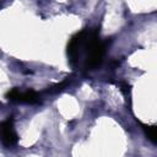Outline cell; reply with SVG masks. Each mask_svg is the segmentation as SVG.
<instances>
[{
  "label": "cell",
  "mask_w": 157,
  "mask_h": 157,
  "mask_svg": "<svg viewBox=\"0 0 157 157\" xmlns=\"http://www.w3.org/2000/svg\"><path fill=\"white\" fill-rule=\"evenodd\" d=\"M107 48V42L99 39V29H82L74 34L67 43L70 65L76 67L82 61L86 70H94L101 65Z\"/></svg>",
  "instance_id": "1"
},
{
  "label": "cell",
  "mask_w": 157,
  "mask_h": 157,
  "mask_svg": "<svg viewBox=\"0 0 157 157\" xmlns=\"http://www.w3.org/2000/svg\"><path fill=\"white\" fill-rule=\"evenodd\" d=\"M6 98L10 102H17V103H29V104H37L39 103V96L33 90L21 91L17 87L11 88L6 93Z\"/></svg>",
  "instance_id": "2"
},
{
  "label": "cell",
  "mask_w": 157,
  "mask_h": 157,
  "mask_svg": "<svg viewBox=\"0 0 157 157\" xmlns=\"http://www.w3.org/2000/svg\"><path fill=\"white\" fill-rule=\"evenodd\" d=\"M0 139L5 146H13L16 145L18 137L13 128V119L12 117H9L5 121L0 124Z\"/></svg>",
  "instance_id": "3"
},
{
  "label": "cell",
  "mask_w": 157,
  "mask_h": 157,
  "mask_svg": "<svg viewBox=\"0 0 157 157\" xmlns=\"http://www.w3.org/2000/svg\"><path fill=\"white\" fill-rule=\"evenodd\" d=\"M144 130L148 140H151L153 144L157 142V128L155 125H144Z\"/></svg>",
  "instance_id": "4"
}]
</instances>
